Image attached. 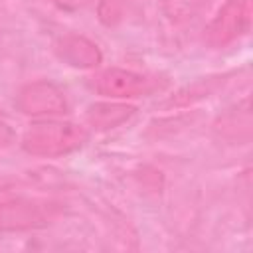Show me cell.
<instances>
[{"label": "cell", "instance_id": "cell-7", "mask_svg": "<svg viewBox=\"0 0 253 253\" xmlns=\"http://www.w3.org/2000/svg\"><path fill=\"white\" fill-rule=\"evenodd\" d=\"M134 111L136 109L132 105H125V103H93L89 105L85 119L87 125L95 130H111L126 123L134 115Z\"/></svg>", "mask_w": 253, "mask_h": 253}, {"label": "cell", "instance_id": "cell-10", "mask_svg": "<svg viewBox=\"0 0 253 253\" xmlns=\"http://www.w3.org/2000/svg\"><path fill=\"white\" fill-rule=\"evenodd\" d=\"M93 0H53V4L61 10H67V12H77V10H83L91 4Z\"/></svg>", "mask_w": 253, "mask_h": 253}, {"label": "cell", "instance_id": "cell-6", "mask_svg": "<svg viewBox=\"0 0 253 253\" xmlns=\"http://www.w3.org/2000/svg\"><path fill=\"white\" fill-rule=\"evenodd\" d=\"M55 53L61 61L73 67H81V69L97 67L103 59V53L97 47V43H93L91 40L83 36H75V34L59 38L55 42Z\"/></svg>", "mask_w": 253, "mask_h": 253}, {"label": "cell", "instance_id": "cell-4", "mask_svg": "<svg viewBox=\"0 0 253 253\" xmlns=\"http://www.w3.org/2000/svg\"><path fill=\"white\" fill-rule=\"evenodd\" d=\"M16 107L30 117L67 113V99L63 91L51 81H32L24 85L16 97Z\"/></svg>", "mask_w": 253, "mask_h": 253}, {"label": "cell", "instance_id": "cell-1", "mask_svg": "<svg viewBox=\"0 0 253 253\" xmlns=\"http://www.w3.org/2000/svg\"><path fill=\"white\" fill-rule=\"evenodd\" d=\"M89 138L85 126L75 123H36L22 136V148L32 156H63L79 150Z\"/></svg>", "mask_w": 253, "mask_h": 253}, {"label": "cell", "instance_id": "cell-11", "mask_svg": "<svg viewBox=\"0 0 253 253\" xmlns=\"http://www.w3.org/2000/svg\"><path fill=\"white\" fill-rule=\"evenodd\" d=\"M12 140H14V130H12L6 123H2V121H0V148L8 146Z\"/></svg>", "mask_w": 253, "mask_h": 253}, {"label": "cell", "instance_id": "cell-2", "mask_svg": "<svg viewBox=\"0 0 253 253\" xmlns=\"http://www.w3.org/2000/svg\"><path fill=\"white\" fill-rule=\"evenodd\" d=\"M61 213V204L43 198H10L0 202V231L47 227Z\"/></svg>", "mask_w": 253, "mask_h": 253}, {"label": "cell", "instance_id": "cell-3", "mask_svg": "<svg viewBox=\"0 0 253 253\" xmlns=\"http://www.w3.org/2000/svg\"><path fill=\"white\" fill-rule=\"evenodd\" d=\"M251 24L249 0H227L206 28V42L211 47H225L241 38Z\"/></svg>", "mask_w": 253, "mask_h": 253}, {"label": "cell", "instance_id": "cell-9", "mask_svg": "<svg viewBox=\"0 0 253 253\" xmlns=\"http://www.w3.org/2000/svg\"><path fill=\"white\" fill-rule=\"evenodd\" d=\"M123 18V0H101L99 20L105 26H115Z\"/></svg>", "mask_w": 253, "mask_h": 253}, {"label": "cell", "instance_id": "cell-5", "mask_svg": "<svg viewBox=\"0 0 253 253\" xmlns=\"http://www.w3.org/2000/svg\"><path fill=\"white\" fill-rule=\"evenodd\" d=\"M93 89L105 97L130 99L150 91V79L130 69L109 67L93 77Z\"/></svg>", "mask_w": 253, "mask_h": 253}, {"label": "cell", "instance_id": "cell-8", "mask_svg": "<svg viewBox=\"0 0 253 253\" xmlns=\"http://www.w3.org/2000/svg\"><path fill=\"white\" fill-rule=\"evenodd\" d=\"M202 6L204 0H162V10L168 16V20L174 24L192 20Z\"/></svg>", "mask_w": 253, "mask_h": 253}]
</instances>
